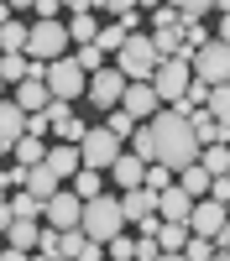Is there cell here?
<instances>
[{
  "label": "cell",
  "instance_id": "1",
  "mask_svg": "<svg viewBox=\"0 0 230 261\" xmlns=\"http://www.w3.org/2000/svg\"><path fill=\"white\" fill-rule=\"evenodd\" d=\"M146 130H152V151H157V162L173 172H188V167H199V141H194V125H188L178 110H162V115H152L146 120Z\"/></svg>",
  "mask_w": 230,
  "mask_h": 261
},
{
  "label": "cell",
  "instance_id": "2",
  "mask_svg": "<svg viewBox=\"0 0 230 261\" xmlns=\"http://www.w3.org/2000/svg\"><path fill=\"white\" fill-rule=\"evenodd\" d=\"M157 47H152V37H125V47L115 53V63H110V68L125 79V84H152V73H157Z\"/></svg>",
  "mask_w": 230,
  "mask_h": 261
},
{
  "label": "cell",
  "instance_id": "3",
  "mask_svg": "<svg viewBox=\"0 0 230 261\" xmlns=\"http://www.w3.org/2000/svg\"><path fill=\"white\" fill-rule=\"evenodd\" d=\"M79 230H84V241H94V246H110L115 235L125 230V220H120V204L115 199H89L84 204V214H79Z\"/></svg>",
  "mask_w": 230,
  "mask_h": 261
},
{
  "label": "cell",
  "instance_id": "4",
  "mask_svg": "<svg viewBox=\"0 0 230 261\" xmlns=\"http://www.w3.org/2000/svg\"><path fill=\"white\" fill-rule=\"evenodd\" d=\"M188 84H194V68H188L183 53H178V58H162L157 73H152V89H157V99H162V110H178L183 94H188Z\"/></svg>",
  "mask_w": 230,
  "mask_h": 261
},
{
  "label": "cell",
  "instance_id": "5",
  "mask_svg": "<svg viewBox=\"0 0 230 261\" xmlns=\"http://www.w3.org/2000/svg\"><path fill=\"white\" fill-rule=\"evenodd\" d=\"M120 151H125V146H120L105 125H89V130H84V141H79V162H84V172H110Z\"/></svg>",
  "mask_w": 230,
  "mask_h": 261
},
{
  "label": "cell",
  "instance_id": "6",
  "mask_svg": "<svg viewBox=\"0 0 230 261\" xmlns=\"http://www.w3.org/2000/svg\"><path fill=\"white\" fill-rule=\"evenodd\" d=\"M68 32H63V21H32V37H27V58L32 63H58L68 58Z\"/></svg>",
  "mask_w": 230,
  "mask_h": 261
},
{
  "label": "cell",
  "instance_id": "7",
  "mask_svg": "<svg viewBox=\"0 0 230 261\" xmlns=\"http://www.w3.org/2000/svg\"><path fill=\"white\" fill-rule=\"evenodd\" d=\"M188 68H194V79H199V84H209V89H220V84H230V47L209 37L204 47H199L194 58H188Z\"/></svg>",
  "mask_w": 230,
  "mask_h": 261
},
{
  "label": "cell",
  "instance_id": "8",
  "mask_svg": "<svg viewBox=\"0 0 230 261\" xmlns=\"http://www.w3.org/2000/svg\"><path fill=\"white\" fill-rule=\"evenodd\" d=\"M42 84H47V94L53 99H63V105H73V99H84V68L73 58H58V63H47V73H42Z\"/></svg>",
  "mask_w": 230,
  "mask_h": 261
},
{
  "label": "cell",
  "instance_id": "9",
  "mask_svg": "<svg viewBox=\"0 0 230 261\" xmlns=\"http://www.w3.org/2000/svg\"><path fill=\"white\" fill-rule=\"evenodd\" d=\"M120 94H125V79L110 68V63H105L99 73H89V84H84V99H89V105H99V110H115V105H120Z\"/></svg>",
  "mask_w": 230,
  "mask_h": 261
},
{
  "label": "cell",
  "instance_id": "10",
  "mask_svg": "<svg viewBox=\"0 0 230 261\" xmlns=\"http://www.w3.org/2000/svg\"><path fill=\"white\" fill-rule=\"evenodd\" d=\"M115 110H125L136 125H146L152 115H162V99H157V89L152 84H125V94H120V105Z\"/></svg>",
  "mask_w": 230,
  "mask_h": 261
},
{
  "label": "cell",
  "instance_id": "11",
  "mask_svg": "<svg viewBox=\"0 0 230 261\" xmlns=\"http://www.w3.org/2000/svg\"><path fill=\"white\" fill-rule=\"evenodd\" d=\"M79 214H84V204L73 199L68 188H58L47 204H42V220H47V230H79Z\"/></svg>",
  "mask_w": 230,
  "mask_h": 261
},
{
  "label": "cell",
  "instance_id": "12",
  "mask_svg": "<svg viewBox=\"0 0 230 261\" xmlns=\"http://www.w3.org/2000/svg\"><path fill=\"white\" fill-rule=\"evenodd\" d=\"M220 230H225V204L199 199V204H194V214H188V235H199V241H215Z\"/></svg>",
  "mask_w": 230,
  "mask_h": 261
},
{
  "label": "cell",
  "instance_id": "13",
  "mask_svg": "<svg viewBox=\"0 0 230 261\" xmlns=\"http://www.w3.org/2000/svg\"><path fill=\"white\" fill-rule=\"evenodd\" d=\"M115 204H120V220H125V225L157 220V193H152V188H125Z\"/></svg>",
  "mask_w": 230,
  "mask_h": 261
},
{
  "label": "cell",
  "instance_id": "14",
  "mask_svg": "<svg viewBox=\"0 0 230 261\" xmlns=\"http://www.w3.org/2000/svg\"><path fill=\"white\" fill-rule=\"evenodd\" d=\"M188 214H194V199H188L178 183L157 193V220H162V225H188Z\"/></svg>",
  "mask_w": 230,
  "mask_h": 261
},
{
  "label": "cell",
  "instance_id": "15",
  "mask_svg": "<svg viewBox=\"0 0 230 261\" xmlns=\"http://www.w3.org/2000/svg\"><path fill=\"white\" fill-rule=\"evenodd\" d=\"M42 167H47V172H53L58 183H68L73 172L84 167V162H79V146H68V141H58V146H47V157H42Z\"/></svg>",
  "mask_w": 230,
  "mask_h": 261
},
{
  "label": "cell",
  "instance_id": "16",
  "mask_svg": "<svg viewBox=\"0 0 230 261\" xmlns=\"http://www.w3.org/2000/svg\"><path fill=\"white\" fill-rule=\"evenodd\" d=\"M16 110L21 115H42V110H47V105H53V94H47V84H42V79H27V84H16Z\"/></svg>",
  "mask_w": 230,
  "mask_h": 261
},
{
  "label": "cell",
  "instance_id": "17",
  "mask_svg": "<svg viewBox=\"0 0 230 261\" xmlns=\"http://www.w3.org/2000/svg\"><path fill=\"white\" fill-rule=\"evenodd\" d=\"M21 136H27V115H21L11 99H0V151H11Z\"/></svg>",
  "mask_w": 230,
  "mask_h": 261
},
{
  "label": "cell",
  "instance_id": "18",
  "mask_svg": "<svg viewBox=\"0 0 230 261\" xmlns=\"http://www.w3.org/2000/svg\"><path fill=\"white\" fill-rule=\"evenodd\" d=\"M37 241H42V225L37 220H16V225H6V251H37Z\"/></svg>",
  "mask_w": 230,
  "mask_h": 261
},
{
  "label": "cell",
  "instance_id": "19",
  "mask_svg": "<svg viewBox=\"0 0 230 261\" xmlns=\"http://www.w3.org/2000/svg\"><path fill=\"white\" fill-rule=\"evenodd\" d=\"M110 178H115L120 188H141L146 162H141V157H131V151H120V157H115V167H110Z\"/></svg>",
  "mask_w": 230,
  "mask_h": 261
},
{
  "label": "cell",
  "instance_id": "20",
  "mask_svg": "<svg viewBox=\"0 0 230 261\" xmlns=\"http://www.w3.org/2000/svg\"><path fill=\"white\" fill-rule=\"evenodd\" d=\"M21 188H27V193H32V199H37V204H47V199H53V193H58L63 183L53 178V172H47V167H32V172H27V183H21Z\"/></svg>",
  "mask_w": 230,
  "mask_h": 261
},
{
  "label": "cell",
  "instance_id": "21",
  "mask_svg": "<svg viewBox=\"0 0 230 261\" xmlns=\"http://www.w3.org/2000/svg\"><path fill=\"white\" fill-rule=\"evenodd\" d=\"M11 157H16V167H21V172H32V167H42V157H47V146H42L37 136H21V141L11 146Z\"/></svg>",
  "mask_w": 230,
  "mask_h": 261
},
{
  "label": "cell",
  "instance_id": "22",
  "mask_svg": "<svg viewBox=\"0 0 230 261\" xmlns=\"http://www.w3.org/2000/svg\"><path fill=\"white\" fill-rule=\"evenodd\" d=\"M68 193H73V199L79 204H89V199H99V193H105V183H99V172H73V178H68Z\"/></svg>",
  "mask_w": 230,
  "mask_h": 261
},
{
  "label": "cell",
  "instance_id": "23",
  "mask_svg": "<svg viewBox=\"0 0 230 261\" xmlns=\"http://www.w3.org/2000/svg\"><path fill=\"white\" fill-rule=\"evenodd\" d=\"M173 183H178V188H183L194 204H199V199H209V172H204V167H188V172H178Z\"/></svg>",
  "mask_w": 230,
  "mask_h": 261
},
{
  "label": "cell",
  "instance_id": "24",
  "mask_svg": "<svg viewBox=\"0 0 230 261\" xmlns=\"http://www.w3.org/2000/svg\"><path fill=\"white\" fill-rule=\"evenodd\" d=\"M27 37H32V27H27V21H11V27H0V47H6V58L27 53Z\"/></svg>",
  "mask_w": 230,
  "mask_h": 261
},
{
  "label": "cell",
  "instance_id": "25",
  "mask_svg": "<svg viewBox=\"0 0 230 261\" xmlns=\"http://www.w3.org/2000/svg\"><path fill=\"white\" fill-rule=\"evenodd\" d=\"M183 246H188V225H157V251L178 256Z\"/></svg>",
  "mask_w": 230,
  "mask_h": 261
},
{
  "label": "cell",
  "instance_id": "26",
  "mask_svg": "<svg viewBox=\"0 0 230 261\" xmlns=\"http://www.w3.org/2000/svg\"><path fill=\"white\" fill-rule=\"evenodd\" d=\"M199 167L209 172V178H225V172H230V151L225 146H204L199 151Z\"/></svg>",
  "mask_w": 230,
  "mask_h": 261
},
{
  "label": "cell",
  "instance_id": "27",
  "mask_svg": "<svg viewBox=\"0 0 230 261\" xmlns=\"http://www.w3.org/2000/svg\"><path fill=\"white\" fill-rule=\"evenodd\" d=\"M125 151H131V157H141L146 167H152V162H157V151H152V130L136 125V130H131V146H125Z\"/></svg>",
  "mask_w": 230,
  "mask_h": 261
},
{
  "label": "cell",
  "instance_id": "28",
  "mask_svg": "<svg viewBox=\"0 0 230 261\" xmlns=\"http://www.w3.org/2000/svg\"><path fill=\"white\" fill-rule=\"evenodd\" d=\"M94 47H99V53H120V47H125V27H120V21H110V27H99Z\"/></svg>",
  "mask_w": 230,
  "mask_h": 261
},
{
  "label": "cell",
  "instance_id": "29",
  "mask_svg": "<svg viewBox=\"0 0 230 261\" xmlns=\"http://www.w3.org/2000/svg\"><path fill=\"white\" fill-rule=\"evenodd\" d=\"M105 130H110L115 141H131V130H136V120L125 115V110H110V115H105Z\"/></svg>",
  "mask_w": 230,
  "mask_h": 261
},
{
  "label": "cell",
  "instance_id": "30",
  "mask_svg": "<svg viewBox=\"0 0 230 261\" xmlns=\"http://www.w3.org/2000/svg\"><path fill=\"white\" fill-rule=\"evenodd\" d=\"M89 246L84 241V230H58V256H68V261H79V251Z\"/></svg>",
  "mask_w": 230,
  "mask_h": 261
},
{
  "label": "cell",
  "instance_id": "31",
  "mask_svg": "<svg viewBox=\"0 0 230 261\" xmlns=\"http://www.w3.org/2000/svg\"><path fill=\"white\" fill-rule=\"evenodd\" d=\"M73 63H79V68H84V79H89V73H99L105 68V53L99 47H79V53H68Z\"/></svg>",
  "mask_w": 230,
  "mask_h": 261
},
{
  "label": "cell",
  "instance_id": "32",
  "mask_svg": "<svg viewBox=\"0 0 230 261\" xmlns=\"http://www.w3.org/2000/svg\"><path fill=\"white\" fill-rule=\"evenodd\" d=\"M141 188H152V193H162V188H173V172H167L162 162H152V167H146V178H141Z\"/></svg>",
  "mask_w": 230,
  "mask_h": 261
},
{
  "label": "cell",
  "instance_id": "33",
  "mask_svg": "<svg viewBox=\"0 0 230 261\" xmlns=\"http://www.w3.org/2000/svg\"><path fill=\"white\" fill-rule=\"evenodd\" d=\"M215 256V241H199V235H188V246H183V261H209Z\"/></svg>",
  "mask_w": 230,
  "mask_h": 261
},
{
  "label": "cell",
  "instance_id": "34",
  "mask_svg": "<svg viewBox=\"0 0 230 261\" xmlns=\"http://www.w3.org/2000/svg\"><path fill=\"white\" fill-rule=\"evenodd\" d=\"M105 251H110V261H131V251H136V235H115V241L105 246Z\"/></svg>",
  "mask_w": 230,
  "mask_h": 261
},
{
  "label": "cell",
  "instance_id": "35",
  "mask_svg": "<svg viewBox=\"0 0 230 261\" xmlns=\"http://www.w3.org/2000/svg\"><path fill=\"white\" fill-rule=\"evenodd\" d=\"M162 251H157V235H136V251H131V261H157Z\"/></svg>",
  "mask_w": 230,
  "mask_h": 261
},
{
  "label": "cell",
  "instance_id": "36",
  "mask_svg": "<svg viewBox=\"0 0 230 261\" xmlns=\"http://www.w3.org/2000/svg\"><path fill=\"white\" fill-rule=\"evenodd\" d=\"M37 16H42V21H58L63 6H58V0H37Z\"/></svg>",
  "mask_w": 230,
  "mask_h": 261
},
{
  "label": "cell",
  "instance_id": "37",
  "mask_svg": "<svg viewBox=\"0 0 230 261\" xmlns=\"http://www.w3.org/2000/svg\"><path fill=\"white\" fill-rule=\"evenodd\" d=\"M152 21H157V32H162V27H178V16H173V6H157V11H152Z\"/></svg>",
  "mask_w": 230,
  "mask_h": 261
},
{
  "label": "cell",
  "instance_id": "38",
  "mask_svg": "<svg viewBox=\"0 0 230 261\" xmlns=\"http://www.w3.org/2000/svg\"><path fill=\"white\" fill-rule=\"evenodd\" d=\"M215 251H220V256H230V220H225V230L215 235Z\"/></svg>",
  "mask_w": 230,
  "mask_h": 261
},
{
  "label": "cell",
  "instance_id": "39",
  "mask_svg": "<svg viewBox=\"0 0 230 261\" xmlns=\"http://www.w3.org/2000/svg\"><path fill=\"white\" fill-rule=\"evenodd\" d=\"M11 193H16V188H11V178L0 172V209H6V199H11Z\"/></svg>",
  "mask_w": 230,
  "mask_h": 261
},
{
  "label": "cell",
  "instance_id": "40",
  "mask_svg": "<svg viewBox=\"0 0 230 261\" xmlns=\"http://www.w3.org/2000/svg\"><path fill=\"white\" fill-rule=\"evenodd\" d=\"M16 21V6H6V0H0V27H11Z\"/></svg>",
  "mask_w": 230,
  "mask_h": 261
},
{
  "label": "cell",
  "instance_id": "41",
  "mask_svg": "<svg viewBox=\"0 0 230 261\" xmlns=\"http://www.w3.org/2000/svg\"><path fill=\"white\" fill-rule=\"evenodd\" d=\"M0 261H32V256H21V251H0Z\"/></svg>",
  "mask_w": 230,
  "mask_h": 261
},
{
  "label": "cell",
  "instance_id": "42",
  "mask_svg": "<svg viewBox=\"0 0 230 261\" xmlns=\"http://www.w3.org/2000/svg\"><path fill=\"white\" fill-rule=\"evenodd\" d=\"M157 261H183V251H178V256H167V251H162V256H157Z\"/></svg>",
  "mask_w": 230,
  "mask_h": 261
},
{
  "label": "cell",
  "instance_id": "43",
  "mask_svg": "<svg viewBox=\"0 0 230 261\" xmlns=\"http://www.w3.org/2000/svg\"><path fill=\"white\" fill-rule=\"evenodd\" d=\"M209 261H230V256H220V251H215V256H209Z\"/></svg>",
  "mask_w": 230,
  "mask_h": 261
},
{
  "label": "cell",
  "instance_id": "44",
  "mask_svg": "<svg viewBox=\"0 0 230 261\" xmlns=\"http://www.w3.org/2000/svg\"><path fill=\"white\" fill-rule=\"evenodd\" d=\"M0 99H6V84H0Z\"/></svg>",
  "mask_w": 230,
  "mask_h": 261
},
{
  "label": "cell",
  "instance_id": "45",
  "mask_svg": "<svg viewBox=\"0 0 230 261\" xmlns=\"http://www.w3.org/2000/svg\"><path fill=\"white\" fill-rule=\"evenodd\" d=\"M225 151H230V136H225Z\"/></svg>",
  "mask_w": 230,
  "mask_h": 261
},
{
  "label": "cell",
  "instance_id": "46",
  "mask_svg": "<svg viewBox=\"0 0 230 261\" xmlns=\"http://www.w3.org/2000/svg\"><path fill=\"white\" fill-rule=\"evenodd\" d=\"M58 261H68V256H58Z\"/></svg>",
  "mask_w": 230,
  "mask_h": 261
}]
</instances>
